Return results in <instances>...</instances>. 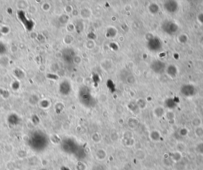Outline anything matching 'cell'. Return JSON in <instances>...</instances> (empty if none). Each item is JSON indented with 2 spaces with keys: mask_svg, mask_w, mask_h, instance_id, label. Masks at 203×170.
I'll return each instance as SVG.
<instances>
[{
  "mask_svg": "<svg viewBox=\"0 0 203 170\" xmlns=\"http://www.w3.org/2000/svg\"><path fill=\"white\" fill-rule=\"evenodd\" d=\"M148 48L152 51H156L157 50L159 49L161 47V44L157 38H153L151 39L149 42H148Z\"/></svg>",
  "mask_w": 203,
  "mask_h": 170,
  "instance_id": "277c9868",
  "label": "cell"
},
{
  "mask_svg": "<svg viewBox=\"0 0 203 170\" xmlns=\"http://www.w3.org/2000/svg\"><path fill=\"white\" fill-rule=\"evenodd\" d=\"M79 99L80 102L87 108H93L96 105V101L90 93L88 87L83 86L79 91Z\"/></svg>",
  "mask_w": 203,
  "mask_h": 170,
  "instance_id": "6da1fadb",
  "label": "cell"
},
{
  "mask_svg": "<svg viewBox=\"0 0 203 170\" xmlns=\"http://www.w3.org/2000/svg\"><path fill=\"white\" fill-rule=\"evenodd\" d=\"M80 146L74 139L71 138L65 139L61 142V149L68 154L75 155Z\"/></svg>",
  "mask_w": 203,
  "mask_h": 170,
  "instance_id": "7a4b0ae2",
  "label": "cell"
},
{
  "mask_svg": "<svg viewBox=\"0 0 203 170\" xmlns=\"http://www.w3.org/2000/svg\"><path fill=\"white\" fill-rule=\"evenodd\" d=\"M71 85L68 81H64L61 83L60 86V91L63 95H66L69 94L71 92Z\"/></svg>",
  "mask_w": 203,
  "mask_h": 170,
  "instance_id": "5b68a950",
  "label": "cell"
},
{
  "mask_svg": "<svg viewBox=\"0 0 203 170\" xmlns=\"http://www.w3.org/2000/svg\"><path fill=\"white\" fill-rule=\"evenodd\" d=\"M152 69L156 73H162L164 70V64L159 61H153L151 64Z\"/></svg>",
  "mask_w": 203,
  "mask_h": 170,
  "instance_id": "8992f818",
  "label": "cell"
},
{
  "mask_svg": "<svg viewBox=\"0 0 203 170\" xmlns=\"http://www.w3.org/2000/svg\"><path fill=\"white\" fill-rule=\"evenodd\" d=\"M75 53L73 49H67L63 52V59L67 63H71L73 61Z\"/></svg>",
  "mask_w": 203,
  "mask_h": 170,
  "instance_id": "3957f363",
  "label": "cell"
}]
</instances>
